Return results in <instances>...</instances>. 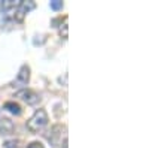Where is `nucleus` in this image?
I'll use <instances>...</instances> for the list:
<instances>
[{
  "label": "nucleus",
  "mask_w": 149,
  "mask_h": 148,
  "mask_svg": "<svg viewBox=\"0 0 149 148\" xmlns=\"http://www.w3.org/2000/svg\"><path fill=\"white\" fill-rule=\"evenodd\" d=\"M34 2H14V0H5L0 5L2 14L6 20H14V21H22L26 14L31 9H34Z\"/></svg>",
  "instance_id": "obj_1"
},
{
  "label": "nucleus",
  "mask_w": 149,
  "mask_h": 148,
  "mask_svg": "<svg viewBox=\"0 0 149 148\" xmlns=\"http://www.w3.org/2000/svg\"><path fill=\"white\" fill-rule=\"evenodd\" d=\"M48 114L45 109H37L36 112L33 114V117L27 121V129L33 133L36 132H40L46 124H48Z\"/></svg>",
  "instance_id": "obj_2"
},
{
  "label": "nucleus",
  "mask_w": 149,
  "mask_h": 148,
  "mask_svg": "<svg viewBox=\"0 0 149 148\" xmlns=\"http://www.w3.org/2000/svg\"><path fill=\"white\" fill-rule=\"evenodd\" d=\"M30 81V67L27 65H22L15 81L12 82V87H26Z\"/></svg>",
  "instance_id": "obj_3"
},
{
  "label": "nucleus",
  "mask_w": 149,
  "mask_h": 148,
  "mask_svg": "<svg viewBox=\"0 0 149 148\" xmlns=\"http://www.w3.org/2000/svg\"><path fill=\"white\" fill-rule=\"evenodd\" d=\"M17 97L22 99V100L27 102L29 105H36L37 102L40 100L39 94H37L36 91H33V90H21V91L17 93Z\"/></svg>",
  "instance_id": "obj_4"
},
{
  "label": "nucleus",
  "mask_w": 149,
  "mask_h": 148,
  "mask_svg": "<svg viewBox=\"0 0 149 148\" xmlns=\"http://www.w3.org/2000/svg\"><path fill=\"white\" fill-rule=\"evenodd\" d=\"M14 123L8 118H0V133L2 135H8L14 132Z\"/></svg>",
  "instance_id": "obj_5"
},
{
  "label": "nucleus",
  "mask_w": 149,
  "mask_h": 148,
  "mask_svg": "<svg viewBox=\"0 0 149 148\" xmlns=\"http://www.w3.org/2000/svg\"><path fill=\"white\" fill-rule=\"evenodd\" d=\"M3 108L8 109L9 112L14 114V115H19V114H21V106H19L18 103H15V102H6Z\"/></svg>",
  "instance_id": "obj_6"
},
{
  "label": "nucleus",
  "mask_w": 149,
  "mask_h": 148,
  "mask_svg": "<svg viewBox=\"0 0 149 148\" xmlns=\"http://www.w3.org/2000/svg\"><path fill=\"white\" fill-rule=\"evenodd\" d=\"M61 8H63V2H60V0H52V2H51V9L58 11Z\"/></svg>",
  "instance_id": "obj_7"
},
{
  "label": "nucleus",
  "mask_w": 149,
  "mask_h": 148,
  "mask_svg": "<svg viewBox=\"0 0 149 148\" xmlns=\"http://www.w3.org/2000/svg\"><path fill=\"white\" fill-rule=\"evenodd\" d=\"M5 148H18V144L15 141H8L5 142Z\"/></svg>",
  "instance_id": "obj_8"
},
{
  "label": "nucleus",
  "mask_w": 149,
  "mask_h": 148,
  "mask_svg": "<svg viewBox=\"0 0 149 148\" xmlns=\"http://www.w3.org/2000/svg\"><path fill=\"white\" fill-rule=\"evenodd\" d=\"M27 148H45V147H43L42 142H37V141H36V142H31Z\"/></svg>",
  "instance_id": "obj_9"
}]
</instances>
